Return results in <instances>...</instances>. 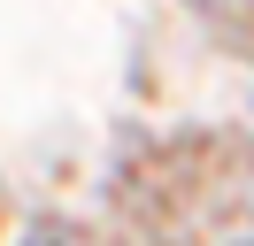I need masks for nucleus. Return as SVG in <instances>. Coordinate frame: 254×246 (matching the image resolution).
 Returning a JSON list of instances; mask_svg holds the SVG:
<instances>
[{
  "instance_id": "nucleus-1",
  "label": "nucleus",
  "mask_w": 254,
  "mask_h": 246,
  "mask_svg": "<svg viewBox=\"0 0 254 246\" xmlns=\"http://www.w3.org/2000/svg\"><path fill=\"white\" fill-rule=\"evenodd\" d=\"M23 246H62V239H23Z\"/></svg>"
}]
</instances>
